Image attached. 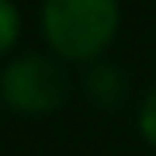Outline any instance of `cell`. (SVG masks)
<instances>
[{
    "label": "cell",
    "mask_w": 156,
    "mask_h": 156,
    "mask_svg": "<svg viewBox=\"0 0 156 156\" xmlns=\"http://www.w3.org/2000/svg\"><path fill=\"white\" fill-rule=\"evenodd\" d=\"M83 87H87V97L94 101L97 108H104V111L118 108L128 97V76L115 66V62H101V59L90 62V73H87Z\"/></svg>",
    "instance_id": "3957f363"
},
{
    "label": "cell",
    "mask_w": 156,
    "mask_h": 156,
    "mask_svg": "<svg viewBox=\"0 0 156 156\" xmlns=\"http://www.w3.org/2000/svg\"><path fill=\"white\" fill-rule=\"evenodd\" d=\"M69 94L66 69L59 66V59L42 56V52H24L7 62V69L0 73V97L4 104L17 115H52L62 108V101Z\"/></svg>",
    "instance_id": "7a4b0ae2"
},
{
    "label": "cell",
    "mask_w": 156,
    "mask_h": 156,
    "mask_svg": "<svg viewBox=\"0 0 156 156\" xmlns=\"http://www.w3.org/2000/svg\"><path fill=\"white\" fill-rule=\"evenodd\" d=\"M118 0H42V35L52 56L66 62H97L115 42Z\"/></svg>",
    "instance_id": "6da1fadb"
},
{
    "label": "cell",
    "mask_w": 156,
    "mask_h": 156,
    "mask_svg": "<svg viewBox=\"0 0 156 156\" xmlns=\"http://www.w3.org/2000/svg\"><path fill=\"white\" fill-rule=\"evenodd\" d=\"M139 132H142V139L156 149V83H153V90L146 94L142 108H139Z\"/></svg>",
    "instance_id": "5b68a950"
},
{
    "label": "cell",
    "mask_w": 156,
    "mask_h": 156,
    "mask_svg": "<svg viewBox=\"0 0 156 156\" xmlns=\"http://www.w3.org/2000/svg\"><path fill=\"white\" fill-rule=\"evenodd\" d=\"M17 35H21V14L14 0H0V56H7L17 45Z\"/></svg>",
    "instance_id": "277c9868"
}]
</instances>
